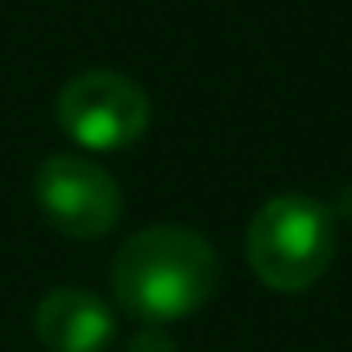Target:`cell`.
Returning a JSON list of instances; mask_svg holds the SVG:
<instances>
[{"instance_id":"obj_1","label":"cell","mask_w":352,"mask_h":352,"mask_svg":"<svg viewBox=\"0 0 352 352\" xmlns=\"http://www.w3.org/2000/svg\"><path fill=\"white\" fill-rule=\"evenodd\" d=\"M220 286L216 249L179 224L141 228L112 257V294L145 327L191 319Z\"/></svg>"},{"instance_id":"obj_2","label":"cell","mask_w":352,"mask_h":352,"mask_svg":"<svg viewBox=\"0 0 352 352\" xmlns=\"http://www.w3.org/2000/svg\"><path fill=\"white\" fill-rule=\"evenodd\" d=\"M340 245V228L327 204L311 195H278L257 208L245 232V257L261 286L278 294L311 290Z\"/></svg>"},{"instance_id":"obj_3","label":"cell","mask_w":352,"mask_h":352,"mask_svg":"<svg viewBox=\"0 0 352 352\" xmlns=\"http://www.w3.org/2000/svg\"><path fill=\"white\" fill-rule=\"evenodd\" d=\"M58 129L87 153H120L149 129V96L116 71H83L58 91Z\"/></svg>"},{"instance_id":"obj_4","label":"cell","mask_w":352,"mask_h":352,"mask_svg":"<svg viewBox=\"0 0 352 352\" xmlns=\"http://www.w3.org/2000/svg\"><path fill=\"white\" fill-rule=\"evenodd\" d=\"M34 204L50 228L75 241L112 232L124 212L116 179L87 153H50L34 174Z\"/></svg>"},{"instance_id":"obj_5","label":"cell","mask_w":352,"mask_h":352,"mask_svg":"<svg viewBox=\"0 0 352 352\" xmlns=\"http://www.w3.org/2000/svg\"><path fill=\"white\" fill-rule=\"evenodd\" d=\"M34 331L50 352H104L116 336V315L83 286H58L38 302Z\"/></svg>"},{"instance_id":"obj_6","label":"cell","mask_w":352,"mask_h":352,"mask_svg":"<svg viewBox=\"0 0 352 352\" xmlns=\"http://www.w3.org/2000/svg\"><path fill=\"white\" fill-rule=\"evenodd\" d=\"M129 352H174V340H166L162 327H145V331L129 344Z\"/></svg>"}]
</instances>
